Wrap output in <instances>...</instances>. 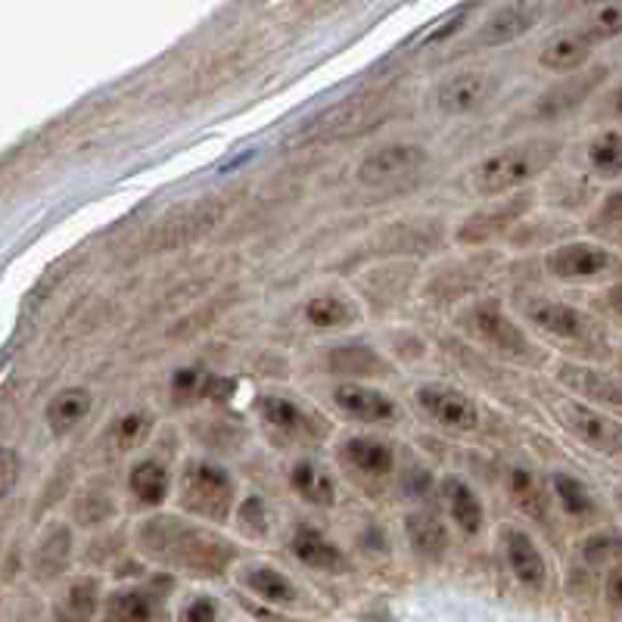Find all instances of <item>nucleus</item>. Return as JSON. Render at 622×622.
<instances>
[{"label":"nucleus","instance_id":"nucleus-1","mask_svg":"<svg viewBox=\"0 0 622 622\" xmlns=\"http://www.w3.org/2000/svg\"><path fill=\"white\" fill-rule=\"evenodd\" d=\"M141 544L153 558L172 563V566H181V570H197V573H219L234 554V548L221 542L219 536L206 532L193 523L175 520V517L143 523Z\"/></svg>","mask_w":622,"mask_h":622},{"label":"nucleus","instance_id":"nucleus-2","mask_svg":"<svg viewBox=\"0 0 622 622\" xmlns=\"http://www.w3.org/2000/svg\"><path fill=\"white\" fill-rule=\"evenodd\" d=\"M558 143L551 141H529L507 146L502 153H492L489 160H482L473 172V187L485 197H498L507 193L520 184L532 181L542 172L548 162L554 160Z\"/></svg>","mask_w":622,"mask_h":622},{"label":"nucleus","instance_id":"nucleus-3","mask_svg":"<svg viewBox=\"0 0 622 622\" xmlns=\"http://www.w3.org/2000/svg\"><path fill=\"white\" fill-rule=\"evenodd\" d=\"M181 502L187 510L202 514L209 520H224L234 504V482L227 470L209 461H193L181 482Z\"/></svg>","mask_w":622,"mask_h":622},{"label":"nucleus","instance_id":"nucleus-4","mask_svg":"<svg viewBox=\"0 0 622 622\" xmlns=\"http://www.w3.org/2000/svg\"><path fill=\"white\" fill-rule=\"evenodd\" d=\"M423 162H426V150L418 143H389V146H380L364 156V162L359 165V181L367 187L402 181V178H411L414 172H421Z\"/></svg>","mask_w":622,"mask_h":622},{"label":"nucleus","instance_id":"nucleus-5","mask_svg":"<svg viewBox=\"0 0 622 622\" xmlns=\"http://www.w3.org/2000/svg\"><path fill=\"white\" fill-rule=\"evenodd\" d=\"M418 402L433 418V421L451 430V433H470L480 423V411L473 399H467L461 389L442 386V383H430L418 389Z\"/></svg>","mask_w":622,"mask_h":622},{"label":"nucleus","instance_id":"nucleus-6","mask_svg":"<svg viewBox=\"0 0 622 622\" xmlns=\"http://www.w3.org/2000/svg\"><path fill=\"white\" fill-rule=\"evenodd\" d=\"M542 20V7L536 0H514L507 7H498L489 20L482 22L477 32L480 47H504L523 38L536 22Z\"/></svg>","mask_w":622,"mask_h":622},{"label":"nucleus","instance_id":"nucleus-7","mask_svg":"<svg viewBox=\"0 0 622 622\" xmlns=\"http://www.w3.org/2000/svg\"><path fill=\"white\" fill-rule=\"evenodd\" d=\"M495 94V79L485 72H458L445 79L436 91V106L445 116H467L477 113L480 106L492 101Z\"/></svg>","mask_w":622,"mask_h":622},{"label":"nucleus","instance_id":"nucleus-8","mask_svg":"<svg viewBox=\"0 0 622 622\" xmlns=\"http://www.w3.org/2000/svg\"><path fill=\"white\" fill-rule=\"evenodd\" d=\"M380 109L377 97H359V101L340 103L333 106L330 113H324L321 119L308 128V141H337V138H349V134H359L362 128H367L374 116Z\"/></svg>","mask_w":622,"mask_h":622},{"label":"nucleus","instance_id":"nucleus-9","mask_svg":"<svg viewBox=\"0 0 622 622\" xmlns=\"http://www.w3.org/2000/svg\"><path fill=\"white\" fill-rule=\"evenodd\" d=\"M610 265H613V256L603 246H595V243H566V246L554 249L548 256L551 274L563 278V281L595 278V274H603Z\"/></svg>","mask_w":622,"mask_h":622},{"label":"nucleus","instance_id":"nucleus-10","mask_svg":"<svg viewBox=\"0 0 622 622\" xmlns=\"http://www.w3.org/2000/svg\"><path fill=\"white\" fill-rule=\"evenodd\" d=\"M473 330L480 333L489 345H495L498 352L510 355V359H526L529 355V342L523 337L517 324L504 315L495 302H482L480 308H473Z\"/></svg>","mask_w":622,"mask_h":622},{"label":"nucleus","instance_id":"nucleus-11","mask_svg":"<svg viewBox=\"0 0 622 622\" xmlns=\"http://www.w3.org/2000/svg\"><path fill=\"white\" fill-rule=\"evenodd\" d=\"M333 402L340 404L342 414H349L352 421L362 423H383L396 414V402L386 392L362 386V383H342V386H337Z\"/></svg>","mask_w":622,"mask_h":622},{"label":"nucleus","instance_id":"nucleus-12","mask_svg":"<svg viewBox=\"0 0 622 622\" xmlns=\"http://www.w3.org/2000/svg\"><path fill=\"white\" fill-rule=\"evenodd\" d=\"M561 414L566 426H570L579 439L588 442L591 448H601V451H610V455L622 451L620 423L607 421L603 414L591 411V408H583V404H563Z\"/></svg>","mask_w":622,"mask_h":622},{"label":"nucleus","instance_id":"nucleus-13","mask_svg":"<svg viewBox=\"0 0 622 622\" xmlns=\"http://www.w3.org/2000/svg\"><path fill=\"white\" fill-rule=\"evenodd\" d=\"M342 458L364 477H389L396 467L392 448L386 442L371 439V436H352V439L342 442Z\"/></svg>","mask_w":622,"mask_h":622},{"label":"nucleus","instance_id":"nucleus-14","mask_svg":"<svg viewBox=\"0 0 622 622\" xmlns=\"http://www.w3.org/2000/svg\"><path fill=\"white\" fill-rule=\"evenodd\" d=\"M293 554L312 570H327V573H340L345 570V554L333 542H327L315 526H300L293 536Z\"/></svg>","mask_w":622,"mask_h":622},{"label":"nucleus","instance_id":"nucleus-15","mask_svg":"<svg viewBox=\"0 0 622 622\" xmlns=\"http://www.w3.org/2000/svg\"><path fill=\"white\" fill-rule=\"evenodd\" d=\"M101 607V583L84 576L75 579L62 591V598L54 603V622H91Z\"/></svg>","mask_w":622,"mask_h":622},{"label":"nucleus","instance_id":"nucleus-16","mask_svg":"<svg viewBox=\"0 0 622 622\" xmlns=\"http://www.w3.org/2000/svg\"><path fill=\"white\" fill-rule=\"evenodd\" d=\"M69 554H72V536L66 526H54L44 539H40L38 551L32 558V570L38 576V583H54L57 576L66 573L69 566Z\"/></svg>","mask_w":622,"mask_h":622},{"label":"nucleus","instance_id":"nucleus-17","mask_svg":"<svg viewBox=\"0 0 622 622\" xmlns=\"http://www.w3.org/2000/svg\"><path fill=\"white\" fill-rule=\"evenodd\" d=\"M442 495H445L451 520L458 523L463 536H477L482 529V504L477 498V492L458 477H448L442 482Z\"/></svg>","mask_w":622,"mask_h":622},{"label":"nucleus","instance_id":"nucleus-18","mask_svg":"<svg viewBox=\"0 0 622 622\" xmlns=\"http://www.w3.org/2000/svg\"><path fill=\"white\" fill-rule=\"evenodd\" d=\"M588 57H591V44L579 32H566L544 44L539 62L548 72H576L588 62Z\"/></svg>","mask_w":622,"mask_h":622},{"label":"nucleus","instance_id":"nucleus-19","mask_svg":"<svg viewBox=\"0 0 622 622\" xmlns=\"http://www.w3.org/2000/svg\"><path fill=\"white\" fill-rule=\"evenodd\" d=\"M507 563L514 570V576L529 588H539L544 583V558L542 551L536 548V542L520 532V529H510L507 532Z\"/></svg>","mask_w":622,"mask_h":622},{"label":"nucleus","instance_id":"nucleus-20","mask_svg":"<svg viewBox=\"0 0 622 622\" xmlns=\"http://www.w3.org/2000/svg\"><path fill=\"white\" fill-rule=\"evenodd\" d=\"M160 610V601L150 588H121L109 595L103 622H150Z\"/></svg>","mask_w":622,"mask_h":622},{"label":"nucleus","instance_id":"nucleus-21","mask_svg":"<svg viewBox=\"0 0 622 622\" xmlns=\"http://www.w3.org/2000/svg\"><path fill=\"white\" fill-rule=\"evenodd\" d=\"M529 318L532 324H539L542 330L554 333V337H563V340H576L583 337L585 321L583 315L563 302H532L529 305Z\"/></svg>","mask_w":622,"mask_h":622},{"label":"nucleus","instance_id":"nucleus-22","mask_svg":"<svg viewBox=\"0 0 622 622\" xmlns=\"http://www.w3.org/2000/svg\"><path fill=\"white\" fill-rule=\"evenodd\" d=\"M404 529H408V539L414 544V551L421 558H430V561H439L448 548V532L439 523V517L426 514V510H418V514H408L404 517Z\"/></svg>","mask_w":622,"mask_h":622},{"label":"nucleus","instance_id":"nucleus-23","mask_svg":"<svg viewBox=\"0 0 622 622\" xmlns=\"http://www.w3.org/2000/svg\"><path fill=\"white\" fill-rule=\"evenodd\" d=\"M290 482L300 492V498L315 504V507H330L337 502V485L330 480V473L315 461H296L293 473H290Z\"/></svg>","mask_w":622,"mask_h":622},{"label":"nucleus","instance_id":"nucleus-24","mask_svg":"<svg viewBox=\"0 0 622 622\" xmlns=\"http://www.w3.org/2000/svg\"><path fill=\"white\" fill-rule=\"evenodd\" d=\"M168 470L160 461H141L131 467L128 473V489L143 507H156L168 498Z\"/></svg>","mask_w":622,"mask_h":622},{"label":"nucleus","instance_id":"nucleus-25","mask_svg":"<svg viewBox=\"0 0 622 622\" xmlns=\"http://www.w3.org/2000/svg\"><path fill=\"white\" fill-rule=\"evenodd\" d=\"M259 414L271 430H278L283 436H305L308 433V418L300 404L281 399V396H261Z\"/></svg>","mask_w":622,"mask_h":622},{"label":"nucleus","instance_id":"nucleus-26","mask_svg":"<svg viewBox=\"0 0 622 622\" xmlns=\"http://www.w3.org/2000/svg\"><path fill=\"white\" fill-rule=\"evenodd\" d=\"M87 411H91V392L87 389H66L47 408V423L54 426V433H69L72 426H79L87 418Z\"/></svg>","mask_w":622,"mask_h":622},{"label":"nucleus","instance_id":"nucleus-27","mask_svg":"<svg viewBox=\"0 0 622 622\" xmlns=\"http://www.w3.org/2000/svg\"><path fill=\"white\" fill-rule=\"evenodd\" d=\"M603 72H595L591 79H576V81H566L561 87H554L551 94H544L542 103H539V116H561L566 109H573V106H579L585 101V94L598 84Z\"/></svg>","mask_w":622,"mask_h":622},{"label":"nucleus","instance_id":"nucleus-28","mask_svg":"<svg viewBox=\"0 0 622 622\" xmlns=\"http://www.w3.org/2000/svg\"><path fill=\"white\" fill-rule=\"evenodd\" d=\"M246 585L259 595L261 601L268 603H290L296 598V588L293 583L278 573V570H271V566H256V570H249L246 573Z\"/></svg>","mask_w":622,"mask_h":622},{"label":"nucleus","instance_id":"nucleus-29","mask_svg":"<svg viewBox=\"0 0 622 622\" xmlns=\"http://www.w3.org/2000/svg\"><path fill=\"white\" fill-rule=\"evenodd\" d=\"M588 162L603 178H620L622 175V131H603L588 146Z\"/></svg>","mask_w":622,"mask_h":622},{"label":"nucleus","instance_id":"nucleus-30","mask_svg":"<svg viewBox=\"0 0 622 622\" xmlns=\"http://www.w3.org/2000/svg\"><path fill=\"white\" fill-rule=\"evenodd\" d=\"M579 35H583L591 47L595 44H601V40H613L622 35V3H601L595 13H591V20L585 22L583 28H579Z\"/></svg>","mask_w":622,"mask_h":622},{"label":"nucleus","instance_id":"nucleus-31","mask_svg":"<svg viewBox=\"0 0 622 622\" xmlns=\"http://www.w3.org/2000/svg\"><path fill=\"white\" fill-rule=\"evenodd\" d=\"M305 321L318 330H333V327H342V324L352 321V312L349 305L337 296H315V300L305 305Z\"/></svg>","mask_w":622,"mask_h":622},{"label":"nucleus","instance_id":"nucleus-32","mask_svg":"<svg viewBox=\"0 0 622 622\" xmlns=\"http://www.w3.org/2000/svg\"><path fill=\"white\" fill-rule=\"evenodd\" d=\"M330 367L340 371V374H355V377H364V374H377L383 364L377 362V355L371 349H362V345H345V349H337L330 352Z\"/></svg>","mask_w":622,"mask_h":622},{"label":"nucleus","instance_id":"nucleus-33","mask_svg":"<svg viewBox=\"0 0 622 622\" xmlns=\"http://www.w3.org/2000/svg\"><path fill=\"white\" fill-rule=\"evenodd\" d=\"M523 206H526V200H517L507 206V212H495V215H480V219H473L467 227H463L461 240H482V237H492V234H498V231H504L507 227V221L517 219L523 212Z\"/></svg>","mask_w":622,"mask_h":622},{"label":"nucleus","instance_id":"nucleus-34","mask_svg":"<svg viewBox=\"0 0 622 622\" xmlns=\"http://www.w3.org/2000/svg\"><path fill=\"white\" fill-rule=\"evenodd\" d=\"M554 492H558V498H561L563 510L566 514H576V517H583V514H591V495H588V489H585L583 482L573 480V477H554Z\"/></svg>","mask_w":622,"mask_h":622},{"label":"nucleus","instance_id":"nucleus-35","mask_svg":"<svg viewBox=\"0 0 622 622\" xmlns=\"http://www.w3.org/2000/svg\"><path fill=\"white\" fill-rule=\"evenodd\" d=\"M146 433H150V418L134 411V414H125V418L113 426V442H116L119 451H131V448H138V445L146 439Z\"/></svg>","mask_w":622,"mask_h":622},{"label":"nucleus","instance_id":"nucleus-36","mask_svg":"<svg viewBox=\"0 0 622 622\" xmlns=\"http://www.w3.org/2000/svg\"><path fill=\"white\" fill-rule=\"evenodd\" d=\"M583 554L588 563H610L622 558V536L620 532H601V536H591L583 544Z\"/></svg>","mask_w":622,"mask_h":622},{"label":"nucleus","instance_id":"nucleus-37","mask_svg":"<svg viewBox=\"0 0 622 622\" xmlns=\"http://www.w3.org/2000/svg\"><path fill=\"white\" fill-rule=\"evenodd\" d=\"M510 495H514V502L520 504L526 514H539V485H536V477L532 473H526V470H514V477H510Z\"/></svg>","mask_w":622,"mask_h":622},{"label":"nucleus","instance_id":"nucleus-38","mask_svg":"<svg viewBox=\"0 0 622 622\" xmlns=\"http://www.w3.org/2000/svg\"><path fill=\"white\" fill-rule=\"evenodd\" d=\"M202 380L206 377H200L197 371H178L175 374V380H172V396H175V402H190L197 392H202Z\"/></svg>","mask_w":622,"mask_h":622},{"label":"nucleus","instance_id":"nucleus-39","mask_svg":"<svg viewBox=\"0 0 622 622\" xmlns=\"http://www.w3.org/2000/svg\"><path fill=\"white\" fill-rule=\"evenodd\" d=\"M265 504L259 498H249V502L240 507V529L243 532H265Z\"/></svg>","mask_w":622,"mask_h":622},{"label":"nucleus","instance_id":"nucleus-40","mask_svg":"<svg viewBox=\"0 0 622 622\" xmlns=\"http://www.w3.org/2000/svg\"><path fill=\"white\" fill-rule=\"evenodd\" d=\"M16 477H20V461L10 448H0V498L10 495V489L16 485Z\"/></svg>","mask_w":622,"mask_h":622},{"label":"nucleus","instance_id":"nucleus-41","mask_svg":"<svg viewBox=\"0 0 622 622\" xmlns=\"http://www.w3.org/2000/svg\"><path fill=\"white\" fill-rule=\"evenodd\" d=\"M215 617H219V603L212 598H197L184 610V622H215Z\"/></svg>","mask_w":622,"mask_h":622},{"label":"nucleus","instance_id":"nucleus-42","mask_svg":"<svg viewBox=\"0 0 622 622\" xmlns=\"http://www.w3.org/2000/svg\"><path fill=\"white\" fill-rule=\"evenodd\" d=\"M467 13H470V7H463V10H458V13H451L448 20H442L439 28L426 32V38H423V44H439V40L448 38L451 32H458V28H461V22L467 20Z\"/></svg>","mask_w":622,"mask_h":622},{"label":"nucleus","instance_id":"nucleus-43","mask_svg":"<svg viewBox=\"0 0 622 622\" xmlns=\"http://www.w3.org/2000/svg\"><path fill=\"white\" fill-rule=\"evenodd\" d=\"M607 595H610V601L622 603V566H617V570L610 573V583H607Z\"/></svg>","mask_w":622,"mask_h":622},{"label":"nucleus","instance_id":"nucleus-44","mask_svg":"<svg viewBox=\"0 0 622 622\" xmlns=\"http://www.w3.org/2000/svg\"><path fill=\"white\" fill-rule=\"evenodd\" d=\"M610 305H613V308L622 315V283H617V286L610 290Z\"/></svg>","mask_w":622,"mask_h":622},{"label":"nucleus","instance_id":"nucleus-45","mask_svg":"<svg viewBox=\"0 0 622 622\" xmlns=\"http://www.w3.org/2000/svg\"><path fill=\"white\" fill-rule=\"evenodd\" d=\"M610 106H613V113L622 119V84L613 91V97H610Z\"/></svg>","mask_w":622,"mask_h":622},{"label":"nucleus","instance_id":"nucleus-46","mask_svg":"<svg viewBox=\"0 0 622 622\" xmlns=\"http://www.w3.org/2000/svg\"><path fill=\"white\" fill-rule=\"evenodd\" d=\"M576 3H585V7H595V3H610V0H576Z\"/></svg>","mask_w":622,"mask_h":622}]
</instances>
